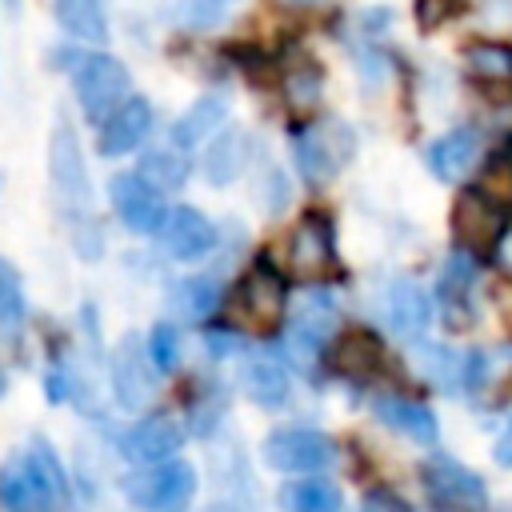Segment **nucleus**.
I'll list each match as a JSON object with an SVG mask.
<instances>
[{
	"mask_svg": "<svg viewBox=\"0 0 512 512\" xmlns=\"http://www.w3.org/2000/svg\"><path fill=\"white\" fill-rule=\"evenodd\" d=\"M48 176H52V188H56L64 216L72 220L76 252L84 260H96L104 252V244H100V224L92 212V184H88V168H84L80 144H76L68 124H56L48 136Z\"/></svg>",
	"mask_w": 512,
	"mask_h": 512,
	"instance_id": "obj_1",
	"label": "nucleus"
},
{
	"mask_svg": "<svg viewBox=\"0 0 512 512\" xmlns=\"http://www.w3.org/2000/svg\"><path fill=\"white\" fill-rule=\"evenodd\" d=\"M68 496L64 468L52 444L32 440L24 452L0 464V508L4 512H52Z\"/></svg>",
	"mask_w": 512,
	"mask_h": 512,
	"instance_id": "obj_2",
	"label": "nucleus"
},
{
	"mask_svg": "<svg viewBox=\"0 0 512 512\" xmlns=\"http://www.w3.org/2000/svg\"><path fill=\"white\" fill-rule=\"evenodd\" d=\"M196 468L180 456H164L152 464H136V472H128L120 480V492L132 508L140 512H184L196 496Z\"/></svg>",
	"mask_w": 512,
	"mask_h": 512,
	"instance_id": "obj_3",
	"label": "nucleus"
},
{
	"mask_svg": "<svg viewBox=\"0 0 512 512\" xmlns=\"http://www.w3.org/2000/svg\"><path fill=\"white\" fill-rule=\"evenodd\" d=\"M352 152H356V136L336 116L312 120L292 136V160L308 184H328L352 160Z\"/></svg>",
	"mask_w": 512,
	"mask_h": 512,
	"instance_id": "obj_4",
	"label": "nucleus"
},
{
	"mask_svg": "<svg viewBox=\"0 0 512 512\" xmlns=\"http://www.w3.org/2000/svg\"><path fill=\"white\" fill-rule=\"evenodd\" d=\"M72 92L80 100V112L100 124L112 108L128 100V68L108 52H84L72 68Z\"/></svg>",
	"mask_w": 512,
	"mask_h": 512,
	"instance_id": "obj_5",
	"label": "nucleus"
},
{
	"mask_svg": "<svg viewBox=\"0 0 512 512\" xmlns=\"http://www.w3.org/2000/svg\"><path fill=\"white\" fill-rule=\"evenodd\" d=\"M420 484L436 512H488L484 480L452 456H432L420 464Z\"/></svg>",
	"mask_w": 512,
	"mask_h": 512,
	"instance_id": "obj_6",
	"label": "nucleus"
},
{
	"mask_svg": "<svg viewBox=\"0 0 512 512\" xmlns=\"http://www.w3.org/2000/svg\"><path fill=\"white\" fill-rule=\"evenodd\" d=\"M260 456H264V464L276 468V472H296V476H304V472L328 468V464L336 460V448H332V440H328L324 432H316V428H276V432L264 436Z\"/></svg>",
	"mask_w": 512,
	"mask_h": 512,
	"instance_id": "obj_7",
	"label": "nucleus"
},
{
	"mask_svg": "<svg viewBox=\"0 0 512 512\" xmlns=\"http://www.w3.org/2000/svg\"><path fill=\"white\" fill-rule=\"evenodd\" d=\"M108 200H112V212L120 216V224L136 236H148V232H160V220H164V200L160 192L140 176V172H116L108 180Z\"/></svg>",
	"mask_w": 512,
	"mask_h": 512,
	"instance_id": "obj_8",
	"label": "nucleus"
},
{
	"mask_svg": "<svg viewBox=\"0 0 512 512\" xmlns=\"http://www.w3.org/2000/svg\"><path fill=\"white\" fill-rule=\"evenodd\" d=\"M108 376H112V392L124 408H144L156 392V368L148 360V348L140 344L136 332L120 336V344L112 348V364H108Z\"/></svg>",
	"mask_w": 512,
	"mask_h": 512,
	"instance_id": "obj_9",
	"label": "nucleus"
},
{
	"mask_svg": "<svg viewBox=\"0 0 512 512\" xmlns=\"http://www.w3.org/2000/svg\"><path fill=\"white\" fill-rule=\"evenodd\" d=\"M160 248L172 256V260H200V256H208L212 248H216V228H212V220L200 212V208H192V204H176V208H168L164 212V220H160Z\"/></svg>",
	"mask_w": 512,
	"mask_h": 512,
	"instance_id": "obj_10",
	"label": "nucleus"
},
{
	"mask_svg": "<svg viewBox=\"0 0 512 512\" xmlns=\"http://www.w3.org/2000/svg\"><path fill=\"white\" fill-rule=\"evenodd\" d=\"M500 228H504V212H500V200H492L484 188H468L456 196V208H452V232L464 248H492L500 240Z\"/></svg>",
	"mask_w": 512,
	"mask_h": 512,
	"instance_id": "obj_11",
	"label": "nucleus"
},
{
	"mask_svg": "<svg viewBox=\"0 0 512 512\" xmlns=\"http://www.w3.org/2000/svg\"><path fill=\"white\" fill-rule=\"evenodd\" d=\"M100 156H124V152H136L152 128V104L144 96H128L120 108H112L100 124Z\"/></svg>",
	"mask_w": 512,
	"mask_h": 512,
	"instance_id": "obj_12",
	"label": "nucleus"
},
{
	"mask_svg": "<svg viewBox=\"0 0 512 512\" xmlns=\"http://www.w3.org/2000/svg\"><path fill=\"white\" fill-rule=\"evenodd\" d=\"M288 260L300 276H324L332 272V260H336V244H332V224L328 216L320 212H308L300 216V224L292 228L288 236Z\"/></svg>",
	"mask_w": 512,
	"mask_h": 512,
	"instance_id": "obj_13",
	"label": "nucleus"
},
{
	"mask_svg": "<svg viewBox=\"0 0 512 512\" xmlns=\"http://www.w3.org/2000/svg\"><path fill=\"white\" fill-rule=\"evenodd\" d=\"M180 440H184V428H180L172 416H164V412H152V416L136 420V424L124 432V440H120V452H124L132 464H152V460L176 456Z\"/></svg>",
	"mask_w": 512,
	"mask_h": 512,
	"instance_id": "obj_14",
	"label": "nucleus"
},
{
	"mask_svg": "<svg viewBox=\"0 0 512 512\" xmlns=\"http://www.w3.org/2000/svg\"><path fill=\"white\" fill-rule=\"evenodd\" d=\"M236 312H240L244 324L256 328V332L272 328V324L280 320V312H284V288H280V280H276L268 268L256 264V268L240 280V288H236Z\"/></svg>",
	"mask_w": 512,
	"mask_h": 512,
	"instance_id": "obj_15",
	"label": "nucleus"
},
{
	"mask_svg": "<svg viewBox=\"0 0 512 512\" xmlns=\"http://www.w3.org/2000/svg\"><path fill=\"white\" fill-rule=\"evenodd\" d=\"M240 388L260 408H280L288 400V368L272 352H248L240 360Z\"/></svg>",
	"mask_w": 512,
	"mask_h": 512,
	"instance_id": "obj_16",
	"label": "nucleus"
},
{
	"mask_svg": "<svg viewBox=\"0 0 512 512\" xmlns=\"http://www.w3.org/2000/svg\"><path fill=\"white\" fill-rule=\"evenodd\" d=\"M372 412L380 416V424H388L392 432L416 440V444H436L440 436V424L432 416L428 404L420 400H408V396H376L372 400Z\"/></svg>",
	"mask_w": 512,
	"mask_h": 512,
	"instance_id": "obj_17",
	"label": "nucleus"
},
{
	"mask_svg": "<svg viewBox=\"0 0 512 512\" xmlns=\"http://www.w3.org/2000/svg\"><path fill=\"white\" fill-rule=\"evenodd\" d=\"M476 156H480V136H476L472 128H452V132L436 136V140L428 144V152H424L428 168H432L440 180H460V176L476 164Z\"/></svg>",
	"mask_w": 512,
	"mask_h": 512,
	"instance_id": "obj_18",
	"label": "nucleus"
},
{
	"mask_svg": "<svg viewBox=\"0 0 512 512\" xmlns=\"http://www.w3.org/2000/svg\"><path fill=\"white\" fill-rule=\"evenodd\" d=\"M328 332H332V308H328V296L316 292V296H308L304 312H300V316L292 320V328H288V348H292V356L304 360V364H312L316 352L324 348Z\"/></svg>",
	"mask_w": 512,
	"mask_h": 512,
	"instance_id": "obj_19",
	"label": "nucleus"
},
{
	"mask_svg": "<svg viewBox=\"0 0 512 512\" xmlns=\"http://www.w3.org/2000/svg\"><path fill=\"white\" fill-rule=\"evenodd\" d=\"M224 116H228L224 96H200V100H192L188 112H180L176 124H172V144H176L180 152H184V148H200V144L224 124Z\"/></svg>",
	"mask_w": 512,
	"mask_h": 512,
	"instance_id": "obj_20",
	"label": "nucleus"
},
{
	"mask_svg": "<svg viewBox=\"0 0 512 512\" xmlns=\"http://www.w3.org/2000/svg\"><path fill=\"white\" fill-rule=\"evenodd\" d=\"M428 316H432V304L416 280H392L388 284V320L396 332L420 336L428 328Z\"/></svg>",
	"mask_w": 512,
	"mask_h": 512,
	"instance_id": "obj_21",
	"label": "nucleus"
},
{
	"mask_svg": "<svg viewBox=\"0 0 512 512\" xmlns=\"http://www.w3.org/2000/svg\"><path fill=\"white\" fill-rule=\"evenodd\" d=\"M276 504L284 512H340V488L320 480V476H312V472H304V476L280 484Z\"/></svg>",
	"mask_w": 512,
	"mask_h": 512,
	"instance_id": "obj_22",
	"label": "nucleus"
},
{
	"mask_svg": "<svg viewBox=\"0 0 512 512\" xmlns=\"http://www.w3.org/2000/svg\"><path fill=\"white\" fill-rule=\"evenodd\" d=\"M384 348L372 332H340L332 340V368L344 372V376H364L380 364Z\"/></svg>",
	"mask_w": 512,
	"mask_h": 512,
	"instance_id": "obj_23",
	"label": "nucleus"
},
{
	"mask_svg": "<svg viewBox=\"0 0 512 512\" xmlns=\"http://www.w3.org/2000/svg\"><path fill=\"white\" fill-rule=\"evenodd\" d=\"M52 12L68 36L88 40V44H104L108 28H104V4L100 0H52Z\"/></svg>",
	"mask_w": 512,
	"mask_h": 512,
	"instance_id": "obj_24",
	"label": "nucleus"
},
{
	"mask_svg": "<svg viewBox=\"0 0 512 512\" xmlns=\"http://www.w3.org/2000/svg\"><path fill=\"white\" fill-rule=\"evenodd\" d=\"M244 156H248V140L240 132H220L216 140H208V152H204V176L224 188L240 176L244 168Z\"/></svg>",
	"mask_w": 512,
	"mask_h": 512,
	"instance_id": "obj_25",
	"label": "nucleus"
},
{
	"mask_svg": "<svg viewBox=\"0 0 512 512\" xmlns=\"http://www.w3.org/2000/svg\"><path fill=\"white\" fill-rule=\"evenodd\" d=\"M168 300H172V308H176L180 320H204L220 304V284L208 280V276H188V280L172 284Z\"/></svg>",
	"mask_w": 512,
	"mask_h": 512,
	"instance_id": "obj_26",
	"label": "nucleus"
},
{
	"mask_svg": "<svg viewBox=\"0 0 512 512\" xmlns=\"http://www.w3.org/2000/svg\"><path fill=\"white\" fill-rule=\"evenodd\" d=\"M136 172H140L156 192H172V188L184 184L188 164H184L180 148H156V152H144V156H140V168H136Z\"/></svg>",
	"mask_w": 512,
	"mask_h": 512,
	"instance_id": "obj_27",
	"label": "nucleus"
},
{
	"mask_svg": "<svg viewBox=\"0 0 512 512\" xmlns=\"http://www.w3.org/2000/svg\"><path fill=\"white\" fill-rule=\"evenodd\" d=\"M468 72L480 80H512V48L508 44H468Z\"/></svg>",
	"mask_w": 512,
	"mask_h": 512,
	"instance_id": "obj_28",
	"label": "nucleus"
},
{
	"mask_svg": "<svg viewBox=\"0 0 512 512\" xmlns=\"http://www.w3.org/2000/svg\"><path fill=\"white\" fill-rule=\"evenodd\" d=\"M144 348H148V360H152L156 372H172L180 364V332H176V324H168V320L152 324Z\"/></svg>",
	"mask_w": 512,
	"mask_h": 512,
	"instance_id": "obj_29",
	"label": "nucleus"
},
{
	"mask_svg": "<svg viewBox=\"0 0 512 512\" xmlns=\"http://www.w3.org/2000/svg\"><path fill=\"white\" fill-rule=\"evenodd\" d=\"M284 92H288V100H292L296 108H312V104L320 100V92H324L320 68H316L312 60L296 64L292 72H284Z\"/></svg>",
	"mask_w": 512,
	"mask_h": 512,
	"instance_id": "obj_30",
	"label": "nucleus"
},
{
	"mask_svg": "<svg viewBox=\"0 0 512 512\" xmlns=\"http://www.w3.org/2000/svg\"><path fill=\"white\" fill-rule=\"evenodd\" d=\"M456 12H460V0H416V16L424 28H436Z\"/></svg>",
	"mask_w": 512,
	"mask_h": 512,
	"instance_id": "obj_31",
	"label": "nucleus"
},
{
	"mask_svg": "<svg viewBox=\"0 0 512 512\" xmlns=\"http://www.w3.org/2000/svg\"><path fill=\"white\" fill-rule=\"evenodd\" d=\"M20 308V280H16V272L0 260V316H12Z\"/></svg>",
	"mask_w": 512,
	"mask_h": 512,
	"instance_id": "obj_32",
	"label": "nucleus"
},
{
	"mask_svg": "<svg viewBox=\"0 0 512 512\" xmlns=\"http://www.w3.org/2000/svg\"><path fill=\"white\" fill-rule=\"evenodd\" d=\"M492 456H496V464L512 468V420H508V428L496 436V444H492Z\"/></svg>",
	"mask_w": 512,
	"mask_h": 512,
	"instance_id": "obj_33",
	"label": "nucleus"
},
{
	"mask_svg": "<svg viewBox=\"0 0 512 512\" xmlns=\"http://www.w3.org/2000/svg\"><path fill=\"white\" fill-rule=\"evenodd\" d=\"M492 252H496V264H500L504 272H512V232H508V236H500V240L492 244Z\"/></svg>",
	"mask_w": 512,
	"mask_h": 512,
	"instance_id": "obj_34",
	"label": "nucleus"
},
{
	"mask_svg": "<svg viewBox=\"0 0 512 512\" xmlns=\"http://www.w3.org/2000/svg\"><path fill=\"white\" fill-rule=\"evenodd\" d=\"M204 512H248L244 504H236V500H216V504H208Z\"/></svg>",
	"mask_w": 512,
	"mask_h": 512,
	"instance_id": "obj_35",
	"label": "nucleus"
},
{
	"mask_svg": "<svg viewBox=\"0 0 512 512\" xmlns=\"http://www.w3.org/2000/svg\"><path fill=\"white\" fill-rule=\"evenodd\" d=\"M4 8H8V12H20V0H4Z\"/></svg>",
	"mask_w": 512,
	"mask_h": 512,
	"instance_id": "obj_36",
	"label": "nucleus"
},
{
	"mask_svg": "<svg viewBox=\"0 0 512 512\" xmlns=\"http://www.w3.org/2000/svg\"><path fill=\"white\" fill-rule=\"evenodd\" d=\"M0 396H4V376H0Z\"/></svg>",
	"mask_w": 512,
	"mask_h": 512,
	"instance_id": "obj_37",
	"label": "nucleus"
},
{
	"mask_svg": "<svg viewBox=\"0 0 512 512\" xmlns=\"http://www.w3.org/2000/svg\"><path fill=\"white\" fill-rule=\"evenodd\" d=\"M292 4H312V0H292Z\"/></svg>",
	"mask_w": 512,
	"mask_h": 512,
	"instance_id": "obj_38",
	"label": "nucleus"
}]
</instances>
